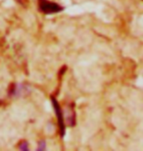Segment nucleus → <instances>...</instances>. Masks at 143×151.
Instances as JSON below:
<instances>
[{
  "label": "nucleus",
  "instance_id": "f257e3e1",
  "mask_svg": "<svg viewBox=\"0 0 143 151\" xmlns=\"http://www.w3.org/2000/svg\"><path fill=\"white\" fill-rule=\"evenodd\" d=\"M63 7L57 3L47 1V0H39V10L44 14H54L63 11Z\"/></svg>",
  "mask_w": 143,
  "mask_h": 151
},
{
  "label": "nucleus",
  "instance_id": "f03ea898",
  "mask_svg": "<svg viewBox=\"0 0 143 151\" xmlns=\"http://www.w3.org/2000/svg\"><path fill=\"white\" fill-rule=\"evenodd\" d=\"M52 104H53V107H54V110H55V114L57 116V119H58V123H59V128H60V134L62 137L65 135V132H66V129H65V122H64V113L62 109H61L59 103L58 101L56 100L55 98L52 97Z\"/></svg>",
  "mask_w": 143,
  "mask_h": 151
},
{
  "label": "nucleus",
  "instance_id": "7ed1b4c3",
  "mask_svg": "<svg viewBox=\"0 0 143 151\" xmlns=\"http://www.w3.org/2000/svg\"><path fill=\"white\" fill-rule=\"evenodd\" d=\"M67 123H68L69 126H74L75 124V114L73 110L70 111V114L69 116L67 117Z\"/></svg>",
  "mask_w": 143,
  "mask_h": 151
},
{
  "label": "nucleus",
  "instance_id": "20e7f679",
  "mask_svg": "<svg viewBox=\"0 0 143 151\" xmlns=\"http://www.w3.org/2000/svg\"><path fill=\"white\" fill-rule=\"evenodd\" d=\"M19 148L21 150H29V144H28V142H27V141H23V142L19 145Z\"/></svg>",
  "mask_w": 143,
  "mask_h": 151
},
{
  "label": "nucleus",
  "instance_id": "39448f33",
  "mask_svg": "<svg viewBox=\"0 0 143 151\" xmlns=\"http://www.w3.org/2000/svg\"><path fill=\"white\" fill-rule=\"evenodd\" d=\"M46 148V143H45V141H39L38 142V146H37V150H44Z\"/></svg>",
  "mask_w": 143,
  "mask_h": 151
}]
</instances>
